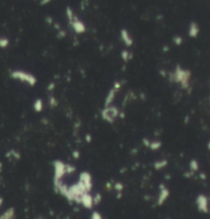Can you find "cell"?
I'll list each match as a JSON object with an SVG mask.
<instances>
[{
    "label": "cell",
    "instance_id": "obj_5",
    "mask_svg": "<svg viewBox=\"0 0 210 219\" xmlns=\"http://www.w3.org/2000/svg\"><path fill=\"white\" fill-rule=\"evenodd\" d=\"M79 204H81L82 206L86 209H91L94 206V205H93V197L89 193H86L80 199Z\"/></svg>",
    "mask_w": 210,
    "mask_h": 219
},
{
    "label": "cell",
    "instance_id": "obj_19",
    "mask_svg": "<svg viewBox=\"0 0 210 219\" xmlns=\"http://www.w3.org/2000/svg\"><path fill=\"white\" fill-rule=\"evenodd\" d=\"M160 147H161V143L160 142H153L150 144V147H151L152 150H158Z\"/></svg>",
    "mask_w": 210,
    "mask_h": 219
},
{
    "label": "cell",
    "instance_id": "obj_4",
    "mask_svg": "<svg viewBox=\"0 0 210 219\" xmlns=\"http://www.w3.org/2000/svg\"><path fill=\"white\" fill-rule=\"evenodd\" d=\"M118 116V111L116 107H106V110L103 111V118L108 121V122H113L114 119Z\"/></svg>",
    "mask_w": 210,
    "mask_h": 219
},
{
    "label": "cell",
    "instance_id": "obj_7",
    "mask_svg": "<svg viewBox=\"0 0 210 219\" xmlns=\"http://www.w3.org/2000/svg\"><path fill=\"white\" fill-rule=\"evenodd\" d=\"M196 203H197L198 209H199L200 211L208 212V201H207V198H206L205 196H203V195H200V196L197 198V201H196Z\"/></svg>",
    "mask_w": 210,
    "mask_h": 219
},
{
    "label": "cell",
    "instance_id": "obj_8",
    "mask_svg": "<svg viewBox=\"0 0 210 219\" xmlns=\"http://www.w3.org/2000/svg\"><path fill=\"white\" fill-rule=\"evenodd\" d=\"M199 32H200V29H199V26L197 25V23L192 22L189 29V36L192 37V38H196V37L198 36Z\"/></svg>",
    "mask_w": 210,
    "mask_h": 219
},
{
    "label": "cell",
    "instance_id": "obj_22",
    "mask_svg": "<svg viewBox=\"0 0 210 219\" xmlns=\"http://www.w3.org/2000/svg\"><path fill=\"white\" fill-rule=\"evenodd\" d=\"M114 187H115L116 190H117L118 191H122V188H123V185H122L121 183H116V184L114 185Z\"/></svg>",
    "mask_w": 210,
    "mask_h": 219
},
{
    "label": "cell",
    "instance_id": "obj_25",
    "mask_svg": "<svg viewBox=\"0 0 210 219\" xmlns=\"http://www.w3.org/2000/svg\"><path fill=\"white\" fill-rule=\"evenodd\" d=\"M207 147H208V150L210 151V141H209V142L207 143Z\"/></svg>",
    "mask_w": 210,
    "mask_h": 219
},
{
    "label": "cell",
    "instance_id": "obj_18",
    "mask_svg": "<svg viewBox=\"0 0 210 219\" xmlns=\"http://www.w3.org/2000/svg\"><path fill=\"white\" fill-rule=\"evenodd\" d=\"M90 219H103V216L101 215V213L98 211H94L92 212L91 216H90Z\"/></svg>",
    "mask_w": 210,
    "mask_h": 219
},
{
    "label": "cell",
    "instance_id": "obj_20",
    "mask_svg": "<svg viewBox=\"0 0 210 219\" xmlns=\"http://www.w3.org/2000/svg\"><path fill=\"white\" fill-rule=\"evenodd\" d=\"M128 55H129V53L127 52V51H122V53H121V56H122V59H124V60H127L128 59Z\"/></svg>",
    "mask_w": 210,
    "mask_h": 219
},
{
    "label": "cell",
    "instance_id": "obj_15",
    "mask_svg": "<svg viewBox=\"0 0 210 219\" xmlns=\"http://www.w3.org/2000/svg\"><path fill=\"white\" fill-rule=\"evenodd\" d=\"M8 39L7 38H5V37H1L0 38V47L1 48H5L6 46L8 45Z\"/></svg>",
    "mask_w": 210,
    "mask_h": 219
},
{
    "label": "cell",
    "instance_id": "obj_16",
    "mask_svg": "<svg viewBox=\"0 0 210 219\" xmlns=\"http://www.w3.org/2000/svg\"><path fill=\"white\" fill-rule=\"evenodd\" d=\"M190 166H191V169L193 171H197L198 168H199V165H198V162L196 160H192L191 161V164H190Z\"/></svg>",
    "mask_w": 210,
    "mask_h": 219
},
{
    "label": "cell",
    "instance_id": "obj_2",
    "mask_svg": "<svg viewBox=\"0 0 210 219\" xmlns=\"http://www.w3.org/2000/svg\"><path fill=\"white\" fill-rule=\"evenodd\" d=\"M11 76L13 79H18V80L23 81V82L29 83L31 86L36 84V78L34 76L30 75V74H27L25 72H22V71H13V72H11Z\"/></svg>",
    "mask_w": 210,
    "mask_h": 219
},
{
    "label": "cell",
    "instance_id": "obj_13",
    "mask_svg": "<svg viewBox=\"0 0 210 219\" xmlns=\"http://www.w3.org/2000/svg\"><path fill=\"white\" fill-rule=\"evenodd\" d=\"M114 93H115V90H112V91L109 93L108 97L106 99V107H109V104L111 103V102L113 100V99H114Z\"/></svg>",
    "mask_w": 210,
    "mask_h": 219
},
{
    "label": "cell",
    "instance_id": "obj_21",
    "mask_svg": "<svg viewBox=\"0 0 210 219\" xmlns=\"http://www.w3.org/2000/svg\"><path fill=\"white\" fill-rule=\"evenodd\" d=\"M174 41H175V43L177 45H181L182 44V37H176V38H174Z\"/></svg>",
    "mask_w": 210,
    "mask_h": 219
},
{
    "label": "cell",
    "instance_id": "obj_6",
    "mask_svg": "<svg viewBox=\"0 0 210 219\" xmlns=\"http://www.w3.org/2000/svg\"><path fill=\"white\" fill-rule=\"evenodd\" d=\"M169 197V191L168 188L164 186V185H160V193H159V196H158V205L161 206L165 203V201L167 200Z\"/></svg>",
    "mask_w": 210,
    "mask_h": 219
},
{
    "label": "cell",
    "instance_id": "obj_1",
    "mask_svg": "<svg viewBox=\"0 0 210 219\" xmlns=\"http://www.w3.org/2000/svg\"><path fill=\"white\" fill-rule=\"evenodd\" d=\"M190 76H191V73L188 70H182L177 66L174 74H173V81L175 82H178L182 84V86L184 88H188L189 87V80Z\"/></svg>",
    "mask_w": 210,
    "mask_h": 219
},
{
    "label": "cell",
    "instance_id": "obj_11",
    "mask_svg": "<svg viewBox=\"0 0 210 219\" xmlns=\"http://www.w3.org/2000/svg\"><path fill=\"white\" fill-rule=\"evenodd\" d=\"M13 218H15V210L12 208H9L2 215H0V219H13Z\"/></svg>",
    "mask_w": 210,
    "mask_h": 219
},
{
    "label": "cell",
    "instance_id": "obj_9",
    "mask_svg": "<svg viewBox=\"0 0 210 219\" xmlns=\"http://www.w3.org/2000/svg\"><path fill=\"white\" fill-rule=\"evenodd\" d=\"M121 39H122V41L125 43L127 46H131L132 45V39H131V37L130 35H129V33L127 30H125V29H123L122 31H121Z\"/></svg>",
    "mask_w": 210,
    "mask_h": 219
},
{
    "label": "cell",
    "instance_id": "obj_3",
    "mask_svg": "<svg viewBox=\"0 0 210 219\" xmlns=\"http://www.w3.org/2000/svg\"><path fill=\"white\" fill-rule=\"evenodd\" d=\"M79 182H81L83 185H84V187L87 190L88 193L91 191V188H92V177H91L90 173L86 172V171L82 172L81 174H80Z\"/></svg>",
    "mask_w": 210,
    "mask_h": 219
},
{
    "label": "cell",
    "instance_id": "obj_23",
    "mask_svg": "<svg viewBox=\"0 0 210 219\" xmlns=\"http://www.w3.org/2000/svg\"><path fill=\"white\" fill-rule=\"evenodd\" d=\"M74 157H75V158H78V157H79V154H78V151H74Z\"/></svg>",
    "mask_w": 210,
    "mask_h": 219
},
{
    "label": "cell",
    "instance_id": "obj_17",
    "mask_svg": "<svg viewBox=\"0 0 210 219\" xmlns=\"http://www.w3.org/2000/svg\"><path fill=\"white\" fill-rule=\"evenodd\" d=\"M102 201V196L101 194H96L94 197H93V205H98L101 203Z\"/></svg>",
    "mask_w": 210,
    "mask_h": 219
},
{
    "label": "cell",
    "instance_id": "obj_12",
    "mask_svg": "<svg viewBox=\"0 0 210 219\" xmlns=\"http://www.w3.org/2000/svg\"><path fill=\"white\" fill-rule=\"evenodd\" d=\"M34 109L36 112H41L42 109H43V103L41 102V99H37L36 103H34Z\"/></svg>",
    "mask_w": 210,
    "mask_h": 219
},
{
    "label": "cell",
    "instance_id": "obj_14",
    "mask_svg": "<svg viewBox=\"0 0 210 219\" xmlns=\"http://www.w3.org/2000/svg\"><path fill=\"white\" fill-rule=\"evenodd\" d=\"M166 165H167V161L163 160V161H159V162H157V163H155L154 166H155L156 169H161V168L165 167Z\"/></svg>",
    "mask_w": 210,
    "mask_h": 219
},
{
    "label": "cell",
    "instance_id": "obj_10",
    "mask_svg": "<svg viewBox=\"0 0 210 219\" xmlns=\"http://www.w3.org/2000/svg\"><path fill=\"white\" fill-rule=\"evenodd\" d=\"M71 24H72V27L77 33H83L85 31V26L83 25V23L80 22L79 20L76 19L75 21H73Z\"/></svg>",
    "mask_w": 210,
    "mask_h": 219
},
{
    "label": "cell",
    "instance_id": "obj_24",
    "mask_svg": "<svg viewBox=\"0 0 210 219\" xmlns=\"http://www.w3.org/2000/svg\"><path fill=\"white\" fill-rule=\"evenodd\" d=\"M2 203H3V199H2V198H0V207H1Z\"/></svg>",
    "mask_w": 210,
    "mask_h": 219
}]
</instances>
